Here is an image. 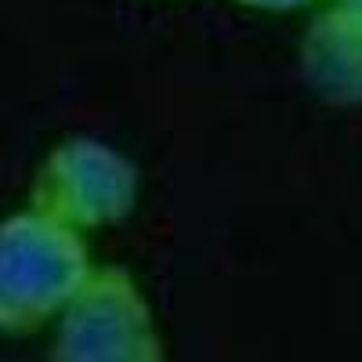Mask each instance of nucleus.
I'll return each instance as SVG.
<instances>
[{"mask_svg": "<svg viewBox=\"0 0 362 362\" xmlns=\"http://www.w3.org/2000/svg\"><path fill=\"white\" fill-rule=\"evenodd\" d=\"M87 272L80 228L37 206L0 221V334H33L58 319Z\"/></svg>", "mask_w": 362, "mask_h": 362, "instance_id": "nucleus-1", "label": "nucleus"}, {"mask_svg": "<svg viewBox=\"0 0 362 362\" xmlns=\"http://www.w3.org/2000/svg\"><path fill=\"white\" fill-rule=\"evenodd\" d=\"M54 358L62 362H156L163 341L145 293L124 268H90L58 312Z\"/></svg>", "mask_w": 362, "mask_h": 362, "instance_id": "nucleus-2", "label": "nucleus"}, {"mask_svg": "<svg viewBox=\"0 0 362 362\" xmlns=\"http://www.w3.org/2000/svg\"><path fill=\"white\" fill-rule=\"evenodd\" d=\"M29 199L80 232L102 228L134 210L138 167L98 138H66L40 163Z\"/></svg>", "mask_w": 362, "mask_h": 362, "instance_id": "nucleus-3", "label": "nucleus"}, {"mask_svg": "<svg viewBox=\"0 0 362 362\" xmlns=\"http://www.w3.org/2000/svg\"><path fill=\"white\" fill-rule=\"evenodd\" d=\"M300 73L329 105H362V15L322 11L300 40Z\"/></svg>", "mask_w": 362, "mask_h": 362, "instance_id": "nucleus-4", "label": "nucleus"}, {"mask_svg": "<svg viewBox=\"0 0 362 362\" xmlns=\"http://www.w3.org/2000/svg\"><path fill=\"white\" fill-rule=\"evenodd\" d=\"M243 8H257V11H293V8H305L308 0H235Z\"/></svg>", "mask_w": 362, "mask_h": 362, "instance_id": "nucleus-5", "label": "nucleus"}, {"mask_svg": "<svg viewBox=\"0 0 362 362\" xmlns=\"http://www.w3.org/2000/svg\"><path fill=\"white\" fill-rule=\"evenodd\" d=\"M337 8H344V11H351V15H362V0H334Z\"/></svg>", "mask_w": 362, "mask_h": 362, "instance_id": "nucleus-6", "label": "nucleus"}]
</instances>
